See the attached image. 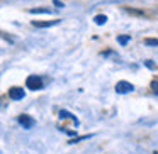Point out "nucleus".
<instances>
[{"instance_id":"nucleus-7","label":"nucleus","mask_w":158,"mask_h":154,"mask_svg":"<svg viewBox=\"0 0 158 154\" xmlns=\"http://www.w3.org/2000/svg\"><path fill=\"white\" fill-rule=\"evenodd\" d=\"M60 119H70V120H73V124H75V125H78V119H77L75 115H73V113H70L68 110H60Z\"/></svg>"},{"instance_id":"nucleus-2","label":"nucleus","mask_w":158,"mask_h":154,"mask_svg":"<svg viewBox=\"0 0 158 154\" xmlns=\"http://www.w3.org/2000/svg\"><path fill=\"white\" fill-rule=\"evenodd\" d=\"M134 92V85L129 81H117L116 83V93L119 95H127V93Z\"/></svg>"},{"instance_id":"nucleus-5","label":"nucleus","mask_w":158,"mask_h":154,"mask_svg":"<svg viewBox=\"0 0 158 154\" xmlns=\"http://www.w3.org/2000/svg\"><path fill=\"white\" fill-rule=\"evenodd\" d=\"M60 24V19H55V21H32V26L38 29H46V27H53V26Z\"/></svg>"},{"instance_id":"nucleus-17","label":"nucleus","mask_w":158,"mask_h":154,"mask_svg":"<svg viewBox=\"0 0 158 154\" xmlns=\"http://www.w3.org/2000/svg\"><path fill=\"white\" fill-rule=\"evenodd\" d=\"M2 38H4L5 41H9V42H14V38H10V36H7V32H2Z\"/></svg>"},{"instance_id":"nucleus-8","label":"nucleus","mask_w":158,"mask_h":154,"mask_svg":"<svg viewBox=\"0 0 158 154\" xmlns=\"http://www.w3.org/2000/svg\"><path fill=\"white\" fill-rule=\"evenodd\" d=\"M124 12L131 15H138V17H144V12L143 10H136V9H131V7H124Z\"/></svg>"},{"instance_id":"nucleus-15","label":"nucleus","mask_w":158,"mask_h":154,"mask_svg":"<svg viewBox=\"0 0 158 154\" xmlns=\"http://www.w3.org/2000/svg\"><path fill=\"white\" fill-rule=\"evenodd\" d=\"M90 136H82V137H77V139H72L70 140V144H75V142H78V140H83V139H89Z\"/></svg>"},{"instance_id":"nucleus-14","label":"nucleus","mask_w":158,"mask_h":154,"mask_svg":"<svg viewBox=\"0 0 158 154\" xmlns=\"http://www.w3.org/2000/svg\"><path fill=\"white\" fill-rule=\"evenodd\" d=\"M151 90H153L155 93H158V80H153V81H151Z\"/></svg>"},{"instance_id":"nucleus-10","label":"nucleus","mask_w":158,"mask_h":154,"mask_svg":"<svg viewBox=\"0 0 158 154\" xmlns=\"http://www.w3.org/2000/svg\"><path fill=\"white\" fill-rule=\"evenodd\" d=\"M129 41H131V36L129 34H127V36H117V42H119L121 46H126Z\"/></svg>"},{"instance_id":"nucleus-16","label":"nucleus","mask_w":158,"mask_h":154,"mask_svg":"<svg viewBox=\"0 0 158 154\" xmlns=\"http://www.w3.org/2000/svg\"><path fill=\"white\" fill-rule=\"evenodd\" d=\"M144 66H146V68H150V69H155V63H151L150 59H146V61H144Z\"/></svg>"},{"instance_id":"nucleus-18","label":"nucleus","mask_w":158,"mask_h":154,"mask_svg":"<svg viewBox=\"0 0 158 154\" xmlns=\"http://www.w3.org/2000/svg\"><path fill=\"white\" fill-rule=\"evenodd\" d=\"M155 154H158V152H155Z\"/></svg>"},{"instance_id":"nucleus-9","label":"nucleus","mask_w":158,"mask_h":154,"mask_svg":"<svg viewBox=\"0 0 158 154\" xmlns=\"http://www.w3.org/2000/svg\"><path fill=\"white\" fill-rule=\"evenodd\" d=\"M94 22H95L97 26H104L107 22V17H106V15H102V14H99V15L94 17Z\"/></svg>"},{"instance_id":"nucleus-6","label":"nucleus","mask_w":158,"mask_h":154,"mask_svg":"<svg viewBox=\"0 0 158 154\" xmlns=\"http://www.w3.org/2000/svg\"><path fill=\"white\" fill-rule=\"evenodd\" d=\"M29 14H32V15H38V14H48V15H51L53 14V9H49V7H36V9H29Z\"/></svg>"},{"instance_id":"nucleus-13","label":"nucleus","mask_w":158,"mask_h":154,"mask_svg":"<svg viewBox=\"0 0 158 154\" xmlns=\"http://www.w3.org/2000/svg\"><path fill=\"white\" fill-rule=\"evenodd\" d=\"M53 5H55L56 9H63V7H65V4H63L61 0H53Z\"/></svg>"},{"instance_id":"nucleus-11","label":"nucleus","mask_w":158,"mask_h":154,"mask_svg":"<svg viewBox=\"0 0 158 154\" xmlns=\"http://www.w3.org/2000/svg\"><path fill=\"white\" fill-rule=\"evenodd\" d=\"M144 46H158V39H151V38H148V39H144Z\"/></svg>"},{"instance_id":"nucleus-1","label":"nucleus","mask_w":158,"mask_h":154,"mask_svg":"<svg viewBox=\"0 0 158 154\" xmlns=\"http://www.w3.org/2000/svg\"><path fill=\"white\" fill-rule=\"evenodd\" d=\"M26 86H27L29 90H32V92H36V90H43L44 83H43V78H41V76L31 75V76H27V80H26Z\"/></svg>"},{"instance_id":"nucleus-4","label":"nucleus","mask_w":158,"mask_h":154,"mask_svg":"<svg viewBox=\"0 0 158 154\" xmlns=\"http://www.w3.org/2000/svg\"><path fill=\"white\" fill-rule=\"evenodd\" d=\"M24 97H26V92H24V88H21V86H12V88L9 90V98L14 100V102L22 100Z\"/></svg>"},{"instance_id":"nucleus-12","label":"nucleus","mask_w":158,"mask_h":154,"mask_svg":"<svg viewBox=\"0 0 158 154\" xmlns=\"http://www.w3.org/2000/svg\"><path fill=\"white\" fill-rule=\"evenodd\" d=\"M102 56H104V58H117V54H116V53H112V51H106V53H102Z\"/></svg>"},{"instance_id":"nucleus-3","label":"nucleus","mask_w":158,"mask_h":154,"mask_svg":"<svg viewBox=\"0 0 158 154\" xmlns=\"http://www.w3.org/2000/svg\"><path fill=\"white\" fill-rule=\"evenodd\" d=\"M17 122L22 125V129H32L34 124H36V120L32 119L31 115H27V113H22V115H19Z\"/></svg>"}]
</instances>
